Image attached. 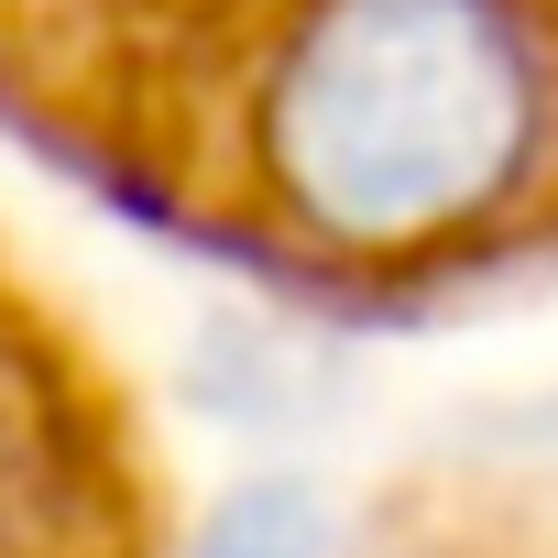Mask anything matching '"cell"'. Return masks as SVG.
Segmentation results:
<instances>
[{
    "label": "cell",
    "instance_id": "1",
    "mask_svg": "<svg viewBox=\"0 0 558 558\" xmlns=\"http://www.w3.org/2000/svg\"><path fill=\"white\" fill-rule=\"evenodd\" d=\"M263 165L351 252L514 219L558 175L547 0H307L263 77Z\"/></svg>",
    "mask_w": 558,
    "mask_h": 558
},
{
    "label": "cell",
    "instance_id": "2",
    "mask_svg": "<svg viewBox=\"0 0 558 558\" xmlns=\"http://www.w3.org/2000/svg\"><path fill=\"white\" fill-rule=\"evenodd\" d=\"M186 558H329V504L307 482H241Z\"/></svg>",
    "mask_w": 558,
    "mask_h": 558
}]
</instances>
